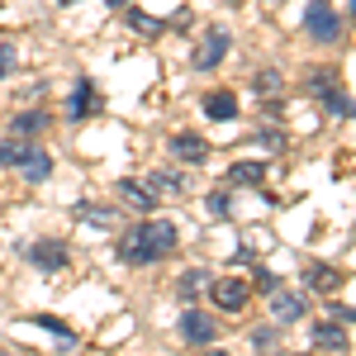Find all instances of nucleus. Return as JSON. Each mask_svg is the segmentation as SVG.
<instances>
[{"instance_id":"nucleus-1","label":"nucleus","mask_w":356,"mask_h":356,"mask_svg":"<svg viewBox=\"0 0 356 356\" xmlns=\"http://www.w3.org/2000/svg\"><path fill=\"white\" fill-rule=\"evenodd\" d=\"M171 252H176V223H166V219H143L138 228H129L124 243H119V257H124L129 266L162 261Z\"/></svg>"},{"instance_id":"nucleus-2","label":"nucleus","mask_w":356,"mask_h":356,"mask_svg":"<svg viewBox=\"0 0 356 356\" xmlns=\"http://www.w3.org/2000/svg\"><path fill=\"white\" fill-rule=\"evenodd\" d=\"M304 29H309L314 43H337L342 38V19H337V10L328 0H309L304 5Z\"/></svg>"},{"instance_id":"nucleus-3","label":"nucleus","mask_w":356,"mask_h":356,"mask_svg":"<svg viewBox=\"0 0 356 356\" xmlns=\"http://www.w3.org/2000/svg\"><path fill=\"white\" fill-rule=\"evenodd\" d=\"M29 266H38V271H62L67 261H72V252H67V243H57V238H43V243H29L24 247Z\"/></svg>"},{"instance_id":"nucleus-4","label":"nucleus","mask_w":356,"mask_h":356,"mask_svg":"<svg viewBox=\"0 0 356 356\" xmlns=\"http://www.w3.org/2000/svg\"><path fill=\"white\" fill-rule=\"evenodd\" d=\"M209 295H214V304H219L223 314H243L247 309V280H233V275H219L214 285H209Z\"/></svg>"},{"instance_id":"nucleus-5","label":"nucleus","mask_w":356,"mask_h":356,"mask_svg":"<svg viewBox=\"0 0 356 356\" xmlns=\"http://www.w3.org/2000/svg\"><path fill=\"white\" fill-rule=\"evenodd\" d=\"M181 337H186L191 347H209V342L219 337V323H214L209 314H200V309H186V314H181Z\"/></svg>"},{"instance_id":"nucleus-6","label":"nucleus","mask_w":356,"mask_h":356,"mask_svg":"<svg viewBox=\"0 0 356 356\" xmlns=\"http://www.w3.org/2000/svg\"><path fill=\"white\" fill-rule=\"evenodd\" d=\"M223 53H228V33H223V29H209V33L195 43L191 62L200 67V72H209V67H219V62H223Z\"/></svg>"},{"instance_id":"nucleus-7","label":"nucleus","mask_w":356,"mask_h":356,"mask_svg":"<svg viewBox=\"0 0 356 356\" xmlns=\"http://www.w3.org/2000/svg\"><path fill=\"white\" fill-rule=\"evenodd\" d=\"M72 219L86 223V228H100V233H105V228H114V223H119V214H114L110 204H90V200H81V204H72Z\"/></svg>"},{"instance_id":"nucleus-8","label":"nucleus","mask_w":356,"mask_h":356,"mask_svg":"<svg viewBox=\"0 0 356 356\" xmlns=\"http://www.w3.org/2000/svg\"><path fill=\"white\" fill-rule=\"evenodd\" d=\"M171 152H176L181 162L200 166V162H204V157H209V143H204V138H200V134H176V138H171Z\"/></svg>"},{"instance_id":"nucleus-9","label":"nucleus","mask_w":356,"mask_h":356,"mask_svg":"<svg viewBox=\"0 0 356 356\" xmlns=\"http://www.w3.org/2000/svg\"><path fill=\"white\" fill-rule=\"evenodd\" d=\"M204 114L219 119V124L238 119V95H233V90H209V95H204Z\"/></svg>"},{"instance_id":"nucleus-10","label":"nucleus","mask_w":356,"mask_h":356,"mask_svg":"<svg viewBox=\"0 0 356 356\" xmlns=\"http://www.w3.org/2000/svg\"><path fill=\"white\" fill-rule=\"evenodd\" d=\"M271 314H275V323H290V318H300V314H304V300H300V295H290V290H275Z\"/></svg>"},{"instance_id":"nucleus-11","label":"nucleus","mask_w":356,"mask_h":356,"mask_svg":"<svg viewBox=\"0 0 356 356\" xmlns=\"http://www.w3.org/2000/svg\"><path fill=\"white\" fill-rule=\"evenodd\" d=\"M314 342H318L323 352H342V347H347V328H342V323H318V328H314Z\"/></svg>"},{"instance_id":"nucleus-12","label":"nucleus","mask_w":356,"mask_h":356,"mask_svg":"<svg viewBox=\"0 0 356 356\" xmlns=\"http://www.w3.org/2000/svg\"><path fill=\"white\" fill-rule=\"evenodd\" d=\"M33 152V143H24V138H0V166H19Z\"/></svg>"},{"instance_id":"nucleus-13","label":"nucleus","mask_w":356,"mask_h":356,"mask_svg":"<svg viewBox=\"0 0 356 356\" xmlns=\"http://www.w3.org/2000/svg\"><path fill=\"white\" fill-rule=\"evenodd\" d=\"M19 171H24L29 181H48V176H53V162H48V152H38V147H33L24 162H19Z\"/></svg>"},{"instance_id":"nucleus-14","label":"nucleus","mask_w":356,"mask_h":356,"mask_svg":"<svg viewBox=\"0 0 356 356\" xmlns=\"http://www.w3.org/2000/svg\"><path fill=\"white\" fill-rule=\"evenodd\" d=\"M261 176H266V166H261V162H233V171H228L233 186H261Z\"/></svg>"},{"instance_id":"nucleus-15","label":"nucleus","mask_w":356,"mask_h":356,"mask_svg":"<svg viewBox=\"0 0 356 356\" xmlns=\"http://www.w3.org/2000/svg\"><path fill=\"white\" fill-rule=\"evenodd\" d=\"M147 191H152V195H181V191H186V181H181L176 171H152V176H147Z\"/></svg>"},{"instance_id":"nucleus-16","label":"nucleus","mask_w":356,"mask_h":356,"mask_svg":"<svg viewBox=\"0 0 356 356\" xmlns=\"http://www.w3.org/2000/svg\"><path fill=\"white\" fill-rule=\"evenodd\" d=\"M119 195H124L129 204H138V209H152V204H157V195L147 191V186H138V181H119Z\"/></svg>"},{"instance_id":"nucleus-17","label":"nucleus","mask_w":356,"mask_h":356,"mask_svg":"<svg viewBox=\"0 0 356 356\" xmlns=\"http://www.w3.org/2000/svg\"><path fill=\"white\" fill-rule=\"evenodd\" d=\"M95 110V90H90V81H76V95H72V119H86V114Z\"/></svg>"},{"instance_id":"nucleus-18","label":"nucleus","mask_w":356,"mask_h":356,"mask_svg":"<svg viewBox=\"0 0 356 356\" xmlns=\"http://www.w3.org/2000/svg\"><path fill=\"white\" fill-rule=\"evenodd\" d=\"M48 129V114H38V110H29V114H15V134L29 138V134H43Z\"/></svg>"},{"instance_id":"nucleus-19","label":"nucleus","mask_w":356,"mask_h":356,"mask_svg":"<svg viewBox=\"0 0 356 356\" xmlns=\"http://www.w3.org/2000/svg\"><path fill=\"white\" fill-rule=\"evenodd\" d=\"M309 285H314V290H337V285H342V271H332V266H314V271H309Z\"/></svg>"},{"instance_id":"nucleus-20","label":"nucleus","mask_w":356,"mask_h":356,"mask_svg":"<svg viewBox=\"0 0 356 356\" xmlns=\"http://www.w3.org/2000/svg\"><path fill=\"white\" fill-rule=\"evenodd\" d=\"M309 90H318V95H328V90H337V72H332V67H318V72L309 76Z\"/></svg>"},{"instance_id":"nucleus-21","label":"nucleus","mask_w":356,"mask_h":356,"mask_svg":"<svg viewBox=\"0 0 356 356\" xmlns=\"http://www.w3.org/2000/svg\"><path fill=\"white\" fill-rule=\"evenodd\" d=\"M252 90L257 95H280V72H257L252 76Z\"/></svg>"},{"instance_id":"nucleus-22","label":"nucleus","mask_w":356,"mask_h":356,"mask_svg":"<svg viewBox=\"0 0 356 356\" xmlns=\"http://www.w3.org/2000/svg\"><path fill=\"white\" fill-rule=\"evenodd\" d=\"M323 105H328V114H337V119H347V114H352V100H347L342 90H328V95H323Z\"/></svg>"},{"instance_id":"nucleus-23","label":"nucleus","mask_w":356,"mask_h":356,"mask_svg":"<svg viewBox=\"0 0 356 356\" xmlns=\"http://www.w3.org/2000/svg\"><path fill=\"white\" fill-rule=\"evenodd\" d=\"M200 285H204V275H200V271H191V275H181V285H176V290H181V300L191 304V300H195V290H200Z\"/></svg>"},{"instance_id":"nucleus-24","label":"nucleus","mask_w":356,"mask_h":356,"mask_svg":"<svg viewBox=\"0 0 356 356\" xmlns=\"http://www.w3.org/2000/svg\"><path fill=\"white\" fill-rule=\"evenodd\" d=\"M129 24H134L138 33H162V19H152V15H134Z\"/></svg>"},{"instance_id":"nucleus-25","label":"nucleus","mask_w":356,"mask_h":356,"mask_svg":"<svg viewBox=\"0 0 356 356\" xmlns=\"http://www.w3.org/2000/svg\"><path fill=\"white\" fill-rule=\"evenodd\" d=\"M10 67H15V48H0V81L10 76Z\"/></svg>"},{"instance_id":"nucleus-26","label":"nucleus","mask_w":356,"mask_h":356,"mask_svg":"<svg viewBox=\"0 0 356 356\" xmlns=\"http://www.w3.org/2000/svg\"><path fill=\"white\" fill-rule=\"evenodd\" d=\"M209 209L214 214H228V195H209Z\"/></svg>"},{"instance_id":"nucleus-27","label":"nucleus","mask_w":356,"mask_h":356,"mask_svg":"<svg viewBox=\"0 0 356 356\" xmlns=\"http://www.w3.org/2000/svg\"><path fill=\"white\" fill-rule=\"evenodd\" d=\"M110 5H129V0H110Z\"/></svg>"},{"instance_id":"nucleus-28","label":"nucleus","mask_w":356,"mask_h":356,"mask_svg":"<svg viewBox=\"0 0 356 356\" xmlns=\"http://www.w3.org/2000/svg\"><path fill=\"white\" fill-rule=\"evenodd\" d=\"M209 356H223V352H209Z\"/></svg>"}]
</instances>
